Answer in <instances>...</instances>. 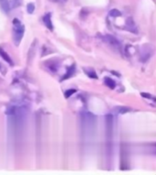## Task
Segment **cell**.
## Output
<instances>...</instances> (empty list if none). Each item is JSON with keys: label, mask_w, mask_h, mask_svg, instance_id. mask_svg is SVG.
<instances>
[{"label": "cell", "mask_w": 156, "mask_h": 175, "mask_svg": "<svg viewBox=\"0 0 156 175\" xmlns=\"http://www.w3.org/2000/svg\"><path fill=\"white\" fill-rule=\"evenodd\" d=\"M13 25H14V28H13V37H14V42L15 44L17 46L23 36H24L25 32V27L21 24L20 20H18L17 19H15L13 20Z\"/></svg>", "instance_id": "6da1fadb"}, {"label": "cell", "mask_w": 156, "mask_h": 175, "mask_svg": "<svg viewBox=\"0 0 156 175\" xmlns=\"http://www.w3.org/2000/svg\"><path fill=\"white\" fill-rule=\"evenodd\" d=\"M95 122V117L92 114L90 113H85L82 115V123L85 127H91L94 125Z\"/></svg>", "instance_id": "7a4b0ae2"}, {"label": "cell", "mask_w": 156, "mask_h": 175, "mask_svg": "<svg viewBox=\"0 0 156 175\" xmlns=\"http://www.w3.org/2000/svg\"><path fill=\"white\" fill-rule=\"evenodd\" d=\"M103 40L108 43L109 45L114 47V48H120V42L113 36L111 35H105L103 37Z\"/></svg>", "instance_id": "3957f363"}, {"label": "cell", "mask_w": 156, "mask_h": 175, "mask_svg": "<svg viewBox=\"0 0 156 175\" xmlns=\"http://www.w3.org/2000/svg\"><path fill=\"white\" fill-rule=\"evenodd\" d=\"M112 125H113V117L111 115L106 116V127H107V135L110 137L112 133Z\"/></svg>", "instance_id": "277c9868"}, {"label": "cell", "mask_w": 156, "mask_h": 175, "mask_svg": "<svg viewBox=\"0 0 156 175\" xmlns=\"http://www.w3.org/2000/svg\"><path fill=\"white\" fill-rule=\"evenodd\" d=\"M43 21H44V23H45L46 27H47L48 29H49L50 30L53 29V26H52V22H51V15H50V13L46 14V15L43 17Z\"/></svg>", "instance_id": "5b68a950"}, {"label": "cell", "mask_w": 156, "mask_h": 175, "mask_svg": "<svg viewBox=\"0 0 156 175\" xmlns=\"http://www.w3.org/2000/svg\"><path fill=\"white\" fill-rule=\"evenodd\" d=\"M0 56L3 58V60H5L7 62H8L9 64H11V65H13V61L12 60H11V58H10V56L7 54V52H6L2 48H0Z\"/></svg>", "instance_id": "8992f818"}, {"label": "cell", "mask_w": 156, "mask_h": 175, "mask_svg": "<svg viewBox=\"0 0 156 175\" xmlns=\"http://www.w3.org/2000/svg\"><path fill=\"white\" fill-rule=\"evenodd\" d=\"M104 82H105V84L108 86L110 89H114L115 86H116L115 82H114L111 78H109V77H106V78L104 79Z\"/></svg>", "instance_id": "52a82bcc"}, {"label": "cell", "mask_w": 156, "mask_h": 175, "mask_svg": "<svg viewBox=\"0 0 156 175\" xmlns=\"http://www.w3.org/2000/svg\"><path fill=\"white\" fill-rule=\"evenodd\" d=\"M0 1H1V6H2V8L4 9V11H9V9H10V4H9L8 0H0Z\"/></svg>", "instance_id": "ba28073f"}, {"label": "cell", "mask_w": 156, "mask_h": 175, "mask_svg": "<svg viewBox=\"0 0 156 175\" xmlns=\"http://www.w3.org/2000/svg\"><path fill=\"white\" fill-rule=\"evenodd\" d=\"M74 72H75V65H72L71 67L69 69V71L67 72L66 75L63 77V79H62V80H65V79H68V78L71 77L72 74H74Z\"/></svg>", "instance_id": "9c48e42d"}, {"label": "cell", "mask_w": 156, "mask_h": 175, "mask_svg": "<svg viewBox=\"0 0 156 175\" xmlns=\"http://www.w3.org/2000/svg\"><path fill=\"white\" fill-rule=\"evenodd\" d=\"M109 15H110V17H113V18H118V17H120V16H121V13H120L118 9H112V10L110 11Z\"/></svg>", "instance_id": "30bf717a"}, {"label": "cell", "mask_w": 156, "mask_h": 175, "mask_svg": "<svg viewBox=\"0 0 156 175\" xmlns=\"http://www.w3.org/2000/svg\"><path fill=\"white\" fill-rule=\"evenodd\" d=\"M86 73H87V74H88V76H89V77H90V78H94V79H97V78H98V76H97L95 71L92 70V69L86 70Z\"/></svg>", "instance_id": "8fae6325"}, {"label": "cell", "mask_w": 156, "mask_h": 175, "mask_svg": "<svg viewBox=\"0 0 156 175\" xmlns=\"http://www.w3.org/2000/svg\"><path fill=\"white\" fill-rule=\"evenodd\" d=\"M27 10L28 14H32L35 10V5L33 3H28L27 6Z\"/></svg>", "instance_id": "7c38bea8"}, {"label": "cell", "mask_w": 156, "mask_h": 175, "mask_svg": "<svg viewBox=\"0 0 156 175\" xmlns=\"http://www.w3.org/2000/svg\"><path fill=\"white\" fill-rule=\"evenodd\" d=\"M117 109H118V113H120V114H125V113H127V112L130 111V108L125 107V106H120V107H117Z\"/></svg>", "instance_id": "4fadbf2b"}, {"label": "cell", "mask_w": 156, "mask_h": 175, "mask_svg": "<svg viewBox=\"0 0 156 175\" xmlns=\"http://www.w3.org/2000/svg\"><path fill=\"white\" fill-rule=\"evenodd\" d=\"M11 7L13 8H16L21 5V0H11Z\"/></svg>", "instance_id": "5bb4252c"}, {"label": "cell", "mask_w": 156, "mask_h": 175, "mask_svg": "<svg viewBox=\"0 0 156 175\" xmlns=\"http://www.w3.org/2000/svg\"><path fill=\"white\" fill-rule=\"evenodd\" d=\"M76 92H77L76 89H69V90H67V91L65 92V97H66V98H69V97H71L72 94L74 93H76Z\"/></svg>", "instance_id": "9a60e30c"}, {"label": "cell", "mask_w": 156, "mask_h": 175, "mask_svg": "<svg viewBox=\"0 0 156 175\" xmlns=\"http://www.w3.org/2000/svg\"><path fill=\"white\" fill-rule=\"evenodd\" d=\"M126 23H127V25L129 26V29H132V31H134V30H133V28H134V22H133V20H132L131 18L128 19V20L126 21Z\"/></svg>", "instance_id": "2e32d148"}, {"label": "cell", "mask_w": 156, "mask_h": 175, "mask_svg": "<svg viewBox=\"0 0 156 175\" xmlns=\"http://www.w3.org/2000/svg\"><path fill=\"white\" fill-rule=\"evenodd\" d=\"M141 94H142V95H143V96H144V97H145V98H150V99H151V98H152V95H151V94H150V93H141Z\"/></svg>", "instance_id": "e0dca14e"}, {"label": "cell", "mask_w": 156, "mask_h": 175, "mask_svg": "<svg viewBox=\"0 0 156 175\" xmlns=\"http://www.w3.org/2000/svg\"><path fill=\"white\" fill-rule=\"evenodd\" d=\"M56 2H66L67 0H55Z\"/></svg>", "instance_id": "ac0fdd59"}, {"label": "cell", "mask_w": 156, "mask_h": 175, "mask_svg": "<svg viewBox=\"0 0 156 175\" xmlns=\"http://www.w3.org/2000/svg\"><path fill=\"white\" fill-rule=\"evenodd\" d=\"M0 68H1V65H0Z\"/></svg>", "instance_id": "d6986e66"}]
</instances>
